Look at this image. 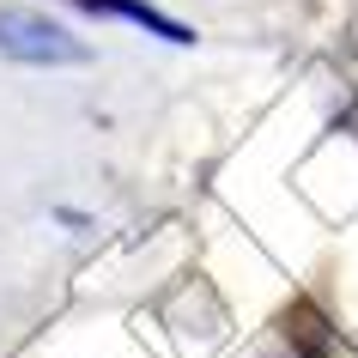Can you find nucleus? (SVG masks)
<instances>
[{
	"instance_id": "obj_1",
	"label": "nucleus",
	"mask_w": 358,
	"mask_h": 358,
	"mask_svg": "<svg viewBox=\"0 0 358 358\" xmlns=\"http://www.w3.org/2000/svg\"><path fill=\"white\" fill-rule=\"evenodd\" d=\"M0 55L19 61V67H85L92 49L67 24L43 19L31 6H0Z\"/></svg>"
},
{
	"instance_id": "obj_2",
	"label": "nucleus",
	"mask_w": 358,
	"mask_h": 358,
	"mask_svg": "<svg viewBox=\"0 0 358 358\" xmlns=\"http://www.w3.org/2000/svg\"><path fill=\"white\" fill-rule=\"evenodd\" d=\"M79 13H103V19H122V24H140V31H152V37L164 43H194V31L182 19H170V13H158L152 0H73Z\"/></svg>"
}]
</instances>
